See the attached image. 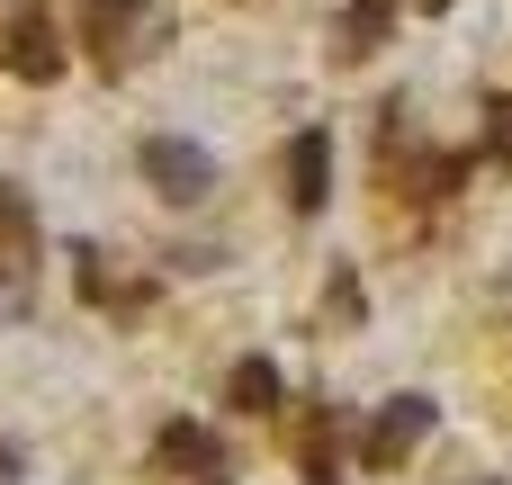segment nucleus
Masks as SVG:
<instances>
[{
	"mask_svg": "<svg viewBox=\"0 0 512 485\" xmlns=\"http://www.w3.org/2000/svg\"><path fill=\"white\" fill-rule=\"evenodd\" d=\"M81 36H90V45H99V63L117 72V63L153 54V45L171 36V18H162L153 0H81Z\"/></svg>",
	"mask_w": 512,
	"mask_h": 485,
	"instance_id": "1",
	"label": "nucleus"
},
{
	"mask_svg": "<svg viewBox=\"0 0 512 485\" xmlns=\"http://www.w3.org/2000/svg\"><path fill=\"white\" fill-rule=\"evenodd\" d=\"M432 423H441V405H432V396H387V405H378V423L360 432V459L387 477V468H405V459L432 441Z\"/></svg>",
	"mask_w": 512,
	"mask_h": 485,
	"instance_id": "2",
	"label": "nucleus"
},
{
	"mask_svg": "<svg viewBox=\"0 0 512 485\" xmlns=\"http://www.w3.org/2000/svg\"><path fill=\"white\" fill-rule=\"evenodd\" d=\"M0 63H9L18 81H63V36H54L45 0H18V9H9V27H0Z\"/></svg>",
	"mask_w": 512,
	"mask_h": 485,
	"instance_id": "3",
	"label": "nucleus"
},
{
	"mask_svg": "<svg viewBox=\"0 0 512 485\" xmlns=\"http://www.w3.org/2000/svg\"><path fill=\"white\" fill-rule=\"evenodd\" d=\"M144 180H153L171 207H198V198L216 189V162H207V144H189V135H153V144H144Z\"/></svg>",
	"mask_w": 512,
	"mask_h": 485,
	"instance_id": "4",
	"label": "nucleus"
},
{
	"mask_svg": "<svg viewBox=\"0 0 512 485\" xmlns=\"http://www.w3.org/2000/svg\"><path fill=\"white\" fill-rule=\"evenodd\" d=\"M153 468H162V477H189V485H225V450H216L198 423H162Z\"/></svg>",
	"mask_w": 512,
	"mask_h": 485,
	"instance_id": "5",
	"label": "nucleus"
},
{
	"mask_svg": "<svg viewBox=\"0 0 512 485\" xmlns=\"http://www.w3.org/2000/svg\"><path fill=\"white\" fill-rule=\"evenodd\" d=\"M324 198H333V135H324V126H306V135L288 144V207H297V216H315Z\"/></svg>",
	"mask_w": 512,
	"mask_h": 485,
	"instance_id": "6",
	"label": "nucleus"
},
{
	"mask_svg": "<svg viewBox=\"0 0 512 485\" xmlns=\"http://www.w3.org/2000/svg\"><path fill=\"white\" fill-rule=\"evenodd\" d=\"M396 9H405V0H351V18H342L333 54H351V63H360V54H378V45H387V27H396Z\"/></svg>",
	"mask_w": 512,
	"mask_h": 485,
	"instance_id": "7",
	"label": "nucleus"
},
{
	"mask_svg": "<svg viewBox=\"0 0 512 485\" xmlns=\"http://www.w3.org/2000/svg\"><path fill=\"white\" fill-rule=\"evenodd\" d=\"M225 405H234V414H279V369H270V360H234Z\"/></svg>",
	"mask_w": 512,
	"mask_h": 485,
	"instance_id": "8",
	"label": "nucleus"
},
{
	"mask_svg": "<svg viewBox=\"0 0 512 485\" xmlns=\"http://www.w3.org/2000/svg\"><path fill=\"white\" fill-rule=\"evenodd\" d=\"M27 243H36V207L0 180V252H27Z\"/></svg>",
	"mask_w": 512,
	"mask_h": 485,
	"instance_id": "9",
	"label": "nucleus"
},
{
	"mask_svg": "<svg viewBox=\"0 0 512 485\" xmlns=\"http://www.w3.org/2000/svg\"><path fill=\"white\" fill-rule=\"evenodd\" d=\"M486 162H495V171H512V90H495V99H486Z\"/></svg>",
	"mask_w": 512,
	"mask_h": 485,
	"instance_id": "10",
	"label": "nucleus"
},
{
	"mask_svg": "<svg viewBox=\"0 0 512 485\" xmlns=\"http://www.w3.org/2000/svg\"><path fill=\"white\" fill-rule=\"evenodd\" d=\"M450 485H504V477H450Z\"/></svg>",
	"mask_w": 512,
	"mask_h": 485,
	"instance_id": "11",
	"label": "nucleus"
},
{
	"mask_svg": "<svg viewBox=\"0 0 512 485\" xmlns=\"http://www.w3.org/2000/svg\"><path fill=\"white\" fill-rule=\"evenodd\" d=\"M306 485H333V477H306Z\"/></svg>",
	"mask_w": 512,
	"mask_h": 485,
	"instance_id": "12",
	"label": "nucleus"
}]
</instances>
